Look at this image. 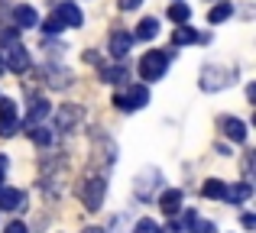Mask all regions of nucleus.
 Returning <instances> with one entry per match:
<instances>
[{
  "label": "nucleus",
  "instance_id": "obj_1",
  "mask_svg": "<svg viewBox=\"0 0 256 233\" xmlns=\"http://www.w3.org/2000/svg\"><path fill=\"white\" fill-rule=\"evenodd\" d=\"M104 195H107V182L100 175H88L82 185H78V198L84 201L88 211H100L104 204Z\"/></svg>",
  "mask_w": 256,
  "mask_h": 233
},
{
  "label": "nucleus",
  "instance_id": "obj_2",
  "mask_svg": "<svg viewBox=\"0 0 256 233\" xmlns=\"http://www.w3.org/2000/svg\"><path fill=\"white\" fill-rule=\"evenodd\" d=\"M166 68H169V52L152 49L140 58V78H143V81H159V78L166 75Z\"/></svg>",
  "mask_w": 256,
  "mask_h": 233
},
{
  "label": "nucleus",
  "instance_id": "obj_3",
  "mask_svg": "<svg viewBox=\"0 0 256 233\" xmlns=\"http://www.w3.org/2000/svg\"><path fill=\"white\" fill-rule=\"evenodd\" d=\"M227 84H234V68H227V65H204L201 68V88L204 91H224Z\"/></svg>",
  "mask_w": 256,
  "mask_h": 233
},
{
  "label": "nucleus",
  "instance_id": "obj_4",
  "mask_svg": "<svg viewBox=\"0 0 256 233\" xmlns=\"http://www.w3.org/2000/svg\"><path fill=\"white\" fill-rule=\"evenodd\" d=\"M146 101H150V91H146V84H133V88H126V91H120V94H114V104H117L120 110H126V114L140 110Z\"/></svg>",
  "mask_w": 256,
  "mask_h": 233
},
{
  "label": "nucleus",
  "instance_id": "obj_5",
  "mask_svg": "<svg viewBox=\"0 0 256 233\" xmlns=\"http://www.w3.org/2000/svg\"><path fill=\"white\" fill-rule=\"evenodd\" d=\"M82 120H84V110H82V107H75V104H65V107L56 110V130L68 133V130H75Z\"/></svg>",
  "mask_w": 256,
  "mask_h": 233
},
{
  "label": "nucleus",
  "instance_id": "obj_6",
  "mask_svg": "<svg viewBox=\"0 0 256 233\" xmlns=\"http://www.w3.org/2000/svg\"><path fill=\"white\" fill-rule=\"evenodd\" d=\"M4 65L13 75H23V71H30V55H26L23 45H10V49L4 52Z\"/></svg>",
  "mask_w": 256,
  "mask_h": 233
},
{
  "label": "nucleus",
  "instance_id": "obj_7",
  "mask_svg": "<svg viewBox=\"0 0 256 233\" xmlns=\"http://www.w3.org/2000/svg\"><path fill=\"white\" fill-rule=\"evenodd\" d=\"M130 45H133V36H130V32H124V29H117L110 36V55L117 58V62H124V58L130 55Z\"/></svg>",
  "mask_w": 256,
  "mask_h": 233
},
{
  "label": "nucleus",
  "instance_id": "obj_8",
  "mask_svg": "<svg viewBox=\"0 0 256 233\" xmlns=\"http://www.w3.org/2000/svg\"><path fill=\"white\" fill-rule=\"evenodd\" d=\"M220 130H224L227 139H234V143H246V123L237 117H224L220 120Z\"/></svg>",
  "mask_w": 256,
  "mask_h": 233
},
{
  "label": "nucleus",
  "instance_id": "obj_9",
  "mask_svg": "<svg viewBox=\"0 0 256 233\" xmlns=\"http://www.w3.org/2000/svg\"><path fill=\"white\" fill-rule=\"evenodd\" d=\"M26 204V195L16 188H0V211H20Z\"/></svg>",
  "mask_w": 256,
  "mask_h": 233
},
{
  "label": "nucleus",
  "instance_id": "obj_10",
  "mask_svg": "<svg viewBox=\"0 0 256 233\" xmlns=\"http://www.w3.org/2000/svg\"><path fill=\"white\" fill-rule=\"evenodd\" d=\"M56 16L62 19V26H82V23H84V13L78 10L75 3H58Z\"/></svg>",
  "mask_w": 256,
  "mask_h": 233
},
{
  "label": "nucleus",
  "instance_id": "obj_11",
  "mask_svg": "<svg viewBox=\"0 0 256 233\" xmlns=\"http://www.w3.org/2000/svg\"><path fill=\"white\" fill-rule=\"evenodd\" d=\"M46 117H49V104H46V101H32L30 114H26V120H23V130L30 133L32 126H39V123H42Z\"/></svg>",
  "mask_w": 256,
  "mask_h": 233
},
{
  "label": "nucleus",
  "instance_id": "obj_12",
  "mask_svg": "<svg viewBox=\"0 0 256 233\" xmlns=\"http://www.w3.org/2000/svg\"><path fill=\"white\" fill-rule=\"evenodd\" d=\"M159 208H162V214L175 217V214L182 211V191H178V188H169L162 198H159Z\"/></svg>",
  "mask_w": 256,
  "mask_h": 233
},
{
  "label": "nucleus",
  "instance_id": "obj_13",
  "mask_svg": "<svg viewBox=\"0 0 256 233\" xmlns=\"http://www.w3.org/2000/svg\"><path fill=\"white\" fill-rule=\"evenodd\" d=\"M201 195L211 198V201H224L227 198V185L220 182V178H208V182L201 185Z\"/></svg>",
  "mask_w": 256,
  "mask_h": 233
},
{
  "label": "nucleus",
  "instance_id": "obj_14",
  "mask_svg": "<svg viewBox=\"0 0 256 233\" xmlns=\"http://www.w3.org/2000/svg\"><path fill=\"white\" fill-rule=\"evenodd\" d=\"M156 185H159V172L146 169L143 175L136 178V195H140V198H143V201H146V198H150V188H156Z\"/></svg>",
  "mask_w": 256,
  "mask_h": 233
},
{
  "label": "nucleus",
  "instance_id": "obj_15",
  "mask_svg": "<svg viewBox=\"0 0 256 233\" xmlns=\"http://www.w3.org/2000/svg\"><path fill=\"white\" fill-rule=\"evenodd\" d=\"M130 78V71H126V65H114V68H107V65H100V81L107 84H120Z\"/></svg>",
  "mask_w": 256,
  "mask_h": 233
},
{
  "label": "nucleus",
  "instance_id": "obj_16",
  "mask_svg": "<svg viewBox=\"0 0 256 233\" xmlns=\"http://www.w3.org/2000/svg\"><path fill=\"white\" fill-rule=\"evenodd\" d=\"M13 19H16L20 29H30V26L39 23V16H36V10H32V6H16V10H13Z\"/></svg>",
  "mask_w": 256,
  "mask_h": 233
},
{
  "label": "nucleus",
  "instance_id": "obj_17",
  "mask_svg": "<svg viewBox=\"0 0 256 233\" xmlns=\"http://www.w3.org/2000/svg\"><path fill=\"white\" fill-rule=\"evenodd\" d=\"M250 195H253V185H250V182H240V185H234V188H227V198H224V201H230V204H244Z\"/></svg>",
  "mask_w": 256,
  "mask_h": 233
},
{
  "label": "nucleus",
  "instance_id": "obj_18",
  "mask_svg": "<svg viewBox=\"0 0 256 233\" xmlns=\"http://www.w3.org/2000/svg\"><path fill=\"white\" fill-rule=\"evenodd\" d=\"M156 32H159V19L156 16H146L143 23H140V29L133 32V39H156Z\"/></svg>",
  "mask_w": 256,
  "mask_h": 233
},
{
  "label": "nucleus",
  "instance_id": "obj_19",
  "mask_svg": "<svg viewBox=\"0 0 256 233\" xmlns=\"http://www.w3.org/2000/svg\"><path fill=\"white\" fill-rule=\"evenodd\" d=\"M172 42L175 45H188V42H201V36L192 29V26H178V29L172 32Z\"/></svg>",
  "mask_w": 256,
  "mask_h": 233
},
{
  "label": "nucleus",
  "instance_id": "obj_20",
  "mask_svg": "<svg viewBox=\"0 0 256 233\" xmlns=\"http://www.w3.org/2000/svg\"><path fill=\"white\" fill-rule=\"evenodd\" d=\"M230 16H234V6L227 3V0H220V3L208 13V19H211V23H224V19H230Z\"/></svg>",
  "mask_w": 256,
  "mask_h": 233
},
{
  "label": "nucleus",
  "instance_id": "obj_21",
  "mask_svg": "<svg viewBox=\"0 0 256 233\" xmlns=\"http://www.w3.org/2000/svg\"><path fill=\"white\" fill-rule=\"evenodd\" d=\"M30 136H32V143H36V146H42V149H46V146H52V130H49V126H42V123H39V126H32V130H30Z\"/></svg>",
  "mask_w": 256,
  "mask_h": 233
},
{
  "label": "nucleus",
  "instance_id": "obj_22",
  "mask_svg": "<svg viewBox=\"0 0 256 233\" xmlns=\"http://www.w3.org/2000/svg\"><path fill=\"white\" fill-rule=\"evenodd\" d=\"M46 81H49L52 88H65V84H68V71L65 68H46Z\"/></svg>",
  "mask_w": 256,
  "mask_h": 233
},
{
  "label": "nucleus",
  "instance_id": "obj_23",
  "mask_svg": "<svg viewBox=\"0 0 256 233\" xmlns=\"http://www.w3.org/2000/svg\"><path fill=\"white\" fill-rule=\"evenodd\" d=\"M169 16L175 19V23H185V19H188V16H192V10H188V6H185V3H178V0H175V3L169 6Z\"/></svg>",
  "mask_w": 256,
  "mask_h": 233
},
{
  "label": "nucleus",
  "instance_id": "obj_24",
  "mask_svg": "<svg viewBox=\"0 0 256 233\" xmlns=\"http://www.w3.org/2000/svg\"><path fill=\"white\" fill-rule=\"evenodd\" d=\"M16 130H20L16 117H6V120H0V136H4V139H10V136H13Z\"/></svg>",
  "mask_w": 256,
  "mask_h": 233
},
{
  "label": "nucleus",
  "instance_id": "obj_25",
  "mask_svg": "<svg viewBox=\"0 0 256 233\" xmlns=\"http://www.w3.org/2000/svg\"><path fill=\"white\" fill-rule=\"evenodd\" d=\"M133 233H162V227H159L156 221H150V217H143V221L133 227Z\"/></svg>",
  "mask_w": 256,
  "mask_h": 233
},
{
  "label": "nucleus",
  "instance_id": "obj_26",
  "mask_svg": "<svg viewBox=\"0 0 256 233\" xmlns=\"http://www.w3.org/2000/svg\"><path fill=\"white\" fill-rule=\"evenodd\" d=\"M6 117H16V104L10 97H0V120H6Z\"/></svg>",
  "mask_w": 256,
  "mask_h": 233
},
{
  "label": "nucleus",
  "instance_id": "obj_27",
  "mask_svg": "<svg viewBox=\"0 0 256 233\" xmlns=\"http://www.w3.org/2000/svg\"><path fill=\"white\" fill-rule=\"evenodd\" d=\"M62 29H65V26H62V19H58L56 13H52V16L42 23V32H52V36H56V32H62Z\"/></svg>",
  "mask_w": 256,
  "mask_h": 233
},
{
  "label": "nucleus",
  "instance_id": "obj_28",
  "mask_svg": "<svg viewBox=\"0 0 256 233\" xmlns=\"http://www.w3.org/2000/svg\"><path fill=\"white\" fill-rule=\"evenodd\" d=\"M4 233H30V230H26V224H23V221H10Z\"/></svg>",
  "mask_w": 256,
  "mask_h": 233
},
{
  "label": "nucleus",
  "instance_id": "obj_29",
  "mask_svg": "<svg viewBox=\"0 0 256 233\" xmlns=\"http://www.w3.org/2000/svg\"><path fill=\"white\" fill-rule=\"evenodd\" d=\"M143 0H120V10H136Z\"/></svg>",
  "mask_w": 256,
  "mask_h": 233
},
{
  "label": "nucleus",
  "instance_id": "obj_30",
  "mask_svg": "<svg viewBox=\"0 0 256 233\" xmlns=\"http://www.w3.org/2000/svg\"><path fill=\"white\" fill-rule=\"evenodd\" d=\"M240 224H244V230H253L256 227V217L253 214H244V221H240Z\"/></svg>",
  "mask_w": 256,
  "mask_h": 233
},
{
  "label": "nucleus",
  "instance_id": "obj_31",
  "mask_svg": "<svg viewBox=\"0 0 256 233\" xmlns=\"http://www.w3.org/2000/svg\"><path fill=\"white\" fill-rule=\"evenodd\" d=\"M4 172H6V156H0V178H4Z\"/></svg>",
  "mask_w": 256,
  "mask_h": 233
},
{
  "label": "nucleus",
  "instance_id": "obj_32",
  "mask_svg": "<svg viewBox=\"0 0 256 233\" xmlns=\"http://www.w3.org/2000/svg\"><path fill=\"white\" fill-rule=\"evenodd\" d=\"M4 68H6V65H4V55H0V75H4Z\"/></svg>",
  "mask_w": 256,
  "mask_h": 233
},
{
  "label": "nucleus",
  "instance_id": "obj_33",
  "mask_svg": "<svg viewBox=\"0 0 256 233\" xmlns=\"http://www.w3.org/2000/svg\"><path fill=\"white\" fill-rule=\"evenodd\" d=\"M84 233H104V230H98V227H91V230H84Z\"/></svg>",
  "mask_w": 256,
  "mask_h": 233
}]
</instances>
